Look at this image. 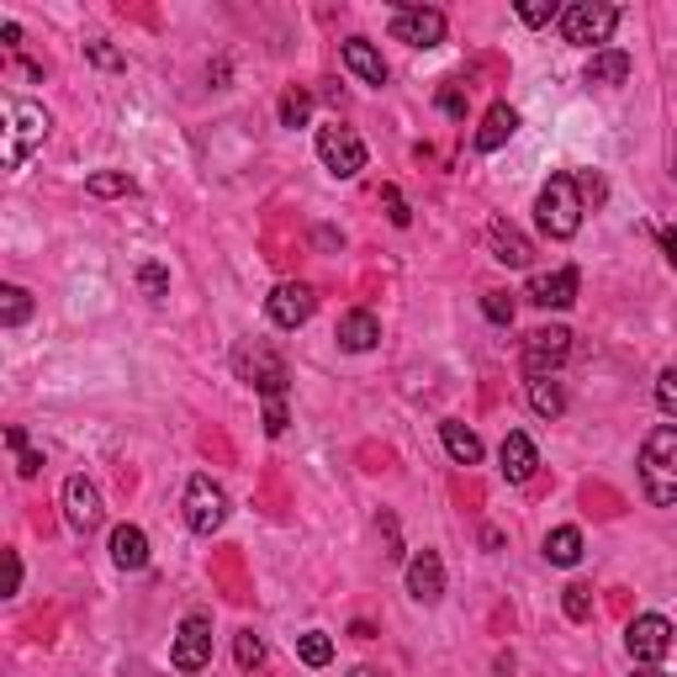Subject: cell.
I'll return each instance as SVG.
<instances>
[{
  "mask_svg": "<svg viewBox=\"0 0 677 677\" xmlns=\"http://www.w3.org/2000/svg\"><path fill=\"white\" fill-rule=\"evenodd\" d=\"M641 487L656 508L677 503V424H656L641 444Z\"/></svg>",
  "mask_w": 677,
  "mask_h": 677,
  "instance_id": "1",
  "label": "cell"
},
{
  "mask_svg": "<svg viewBox=\"0 0 677 677\" xmlns=\"http://www.w3.org/2000/svg\"><path fill=\"white\" fill-rule=\"evenodd\" d=\"M535 217L550 238H572L582 228V191H577L572 175H550L535 197Z\"/></svg>",
  "mask_w": 677,
  "mask_h": 677,
  "instance_id": "2",
  "label": "cell"
},
{
  "mask_svg": "<svg viewBox=\"0 0 677 677\" xmlns=\"http://www.w3.org/2000/svg\"><path fill=\"white\" fill-rule=\"evenodd\" d=\"M614 22H619V11L604 5V0H572L567 11H561V37L577 43V48H604L614 37Z\"/></svg>",
  "mask_w": 677,
  "mask_h": 677,
  "instance_id": "3",
  "label": "cell"
},
{
  "mask_svg": "<svg viewBox=\"0 0 677 677\" xmlns=\"http://www.w3.org/2000/svg\"><path fill=\"white\" fill-rule=\"evenodd\" d=\"M5 122H11L5 128V169H22L27 154L48 138V111L37 102H11L5 106Z\"/></svg>",
  "mask_w": 677,
  "mask_h": 677,
  "instance_id": "4",
  "label": "cell"
},
{
  "mask_svg": "<svg viewBox=\"0 0 677 677\" xmlns=\"http://www.w3.org/2000/svg\"><path fill=\"white\" fill-rule=\"evenodd\" d=\"M186 524H191V535H217L228 524V492L206 472L186 482Z\"/></svg>",
  "mask_w": 677,
  "mask_h": 677,
  "instance_id": "5",
  "label": "cell"
},
{
  "mask_svg": "<svg viewBox=\"0 0 677 677\" xmlns=\"http://www.w3.org/2000/svg\"><path fill=\"white\" fill-rule=\"evenodd\" d=\"M392 37L407 48H440L444 43V11L424 5V0H392Z\"/></svg>",
  "mask_w": 677,
  "mask_h": 677,
  "instance_id": "6",
  "label": "cell"
},
{
  "mask_svg": "<svg viewBox=\"0 0 677 677\" xmlns=\"http://www.w3.org/2000/svg\"><path fill=\"white\" fill-rule=\"evenodd\" d=\"M234 371L254 387V392H265V397H286V360L275 355L271 344H238L234 355Z\"/></svg>",
  "mask_w": 677,
  "mask_h": 677,
  "instance_id": "7",
  "label": "cell"
},
{
  "mask_svg": "<svg viewBox=\"0 0 677 677\" xmlns=\"http://www.w3.org/2000/svg\"><path fill=\"white\" fill-rule=\"evenodd\" d=\"M318 159H323V169L329 175H339V180H355L360 169H366V138L355 133V128H318Z\"/></svg>",
  "mask_w": 677,
  "mask_h": 677,
  "instance_id": "8",
  "label": "cell"
},
{
  "mask_svg": "<svg viewBox=\"0 0 677 677\" xmlns=\"http://www.w3.org/2000/svg\"><path fill=\"white\" fill-rule=\"evenodd\" d=\"M169 662L175 673H202L212 662V614H186L180 630H175V645H169Z\"/></svg>",
  "mask_w": 677,
  "mask_h": 677,
  "instance_id": "9",
  "label": "cell"
},
{
  "mask_svg": "<svg viewBox=\"0 0 677 677\" xmlns=\"http://www.w3.org/2000/svg\"><path fill=\"white\" fill-rule=\"evenodd\" d=\"M567 355H572V334H567L561 323L535 329V334L524 339V376H530V381H535V376H556L567 366Z\"/></svg>",
  "mask_w": 677,
  "mask_h": 677,
  "instance_id": "10",
  "label": "cell"
},
{
  "mask_svg": "<svg viewBox=\"0 0 677 677\" xmlns=\"http://www.w3.org/2000/svg\"><path fill=\"white\" fill-rule=\"evenodd\" d=\"M625 645H630V656H636L641 667H656V662L673 651V619H662V614H636L630 630H625Z\"/></svg>",
  "mask_w": 677,
  "mask_h": 677,
  "instance_id": "11",
  "label": "cell"
},
{
  "mask_svg": "<svg viewBox=\"0 0 677 677\" xmlns=\"http://www.w3.org/2000/svg\"><path fill=\"white\" fill-rule=\"evenodd\" d=\"M312 307H318V297H312V286H302V281H281L271 297H265V312H271L275 329H302L307 318H312Z\"/></svg>",
  "mask_w": 677,
  "mask_h": 677,
  "instance_id": "12",
  "label": "cell"
},
{
  "mask_svg": "<svg viewBox=\"0 0 677 677\" xmlns=\"http://www.w3.org/2000/svg\"><path fill=\"white\" fill-rule=\"evenodd\" d=\"M64 519H69L74 535H91V530L102 524V492H96V482L69 476L64 482Z\"/></svg>",
  "mask_w": 677,
  "mask_h": 677,
  "instance_id": "13",
  "label": "cell"
},
{
  "mask_svg": "<svg viewBox=\"0 0 677 677\" xmlns=\"http://www.w3.org/2000/svg\"><path fill=\"white\" fill-rule=\"evenodd\" d=\"M407 593H413L418 604H440V598H444V561H440V550H418V556L407 561Z\"/></svg>",
  "mask_w": 677,
  "mask_h": 677,
  "instance_id": "14",
  "label": "cell"
},
{
  "mask_svg": "<svg viewBox=\"0 0 677 677\" xmlns=\"http://www.w3.org/2000/svg\"><path fill=\"white\" fill-rule=\"evenodd\" d=\"M487 244H492V260H503L508 271H524V265L535 260V244L519 234L508 217H492V223H487Z\"/></svg>",
  "mask_w": 677,
  "mask_h": 677,
  "instance_id": "15",
  "label": "cell"
},
{
  "mask_svg": "<svg viewBox=\"0 0 677 677\" xmlns=\"http://www.w3.org/2000/svg\"><path fill=\"white\" fill-rule=\"evenodd\" d=\"M524 297L535 307H572L577 302V271L572 265H561V271H550V275H530V286H524Z\"/></svg>",
  "mask_w": 677,
  "mask_h": 677,
  "instance_id": "16",
  "label": "cell"
},
{
  "mask_svg": "<svg viewBox=\"0 0 677 677\" xmlns=\"http://www.w3.org/2000/svg\"><path fill=\"white\" fill-rule=\"evenodd\" d=\"M498 461H503V476H508V482H530V476H535V466H541V450H535V440H530L524 429H508V435H503V450H498Z\"/></svg>",
  "mask_w": 677,
  "mask_h": 677,
  "instance_id": "17",
  "label": "cell"
},
{
  "mask_svg": "<svg viewBox=\"0 0 677 677\" xmlns=\"http://www.w3.org/2000/svg\"><path fill=\"white\" fill-rule=\"evenodd\" d=\"M339 344H344L349 355H366V349H376V344H381V323H376V312H366V307H349V312L339 318Z\"/></svg>",
  "mask_w": 677,
  "mask_h": 677,
  "instance_id": "18",
  "label": "cell"
},
{
  "mask_svg": "<svg viewBox=\"0 0 677 677\" xmlns=\"http://www.w3.org/2000/svg\"><path fill=\"white\" fill-rule=\"evenodd\" d=\"M513 133H519V111H513L508 102H498V106H487V117H482V128H476L472 143L482 149V154H492V149H503Z\"/></svg>",
  "mask_w": 677,
  "mask_h": 677,
  "instance_id": "19",
  "label": "cell"
},
{
  "mask_svg": "<svg viewBox=\"0 0 677 677\" xmlns=\"http://www.w3.org/2000/svg\"><path fill=\"white\" fill-rule=\"evenodd\" d=\"M111 561H117L122 572H143V567H149V535H143L138 524H117V530H111Z\"/></svg>",
  "mask_w": 677,
  "mask_h": 677,
  "instance_id": "20",
  "label": "cell"
},
{
  "mask_svg": "<svg viewBox=\"0 0 677 677\" xmlns=\"http://www.w3.org/2000/svg\"><path fill=\"white\" fill-rule=\"evenodd\" d=\"M344 64H349V74H360L366 85H376V91L387 85V64H381V54H376L366 37H349L344 43Z\"/></svg>",
  "mask_w": 677,
  "mask_h": 677,
  "instance_id": "21",
  "label": "cell"
},
{
  "mask_svg": "<svg viewBox=\"0 0 677 677\" xmlns=\"http://www.w3.org/2000/svg\"><path fill=\"white\" fill-rule=\"evenodd\" d=\"M630 80V54L625 48H598L587 59V85H625Z\"/></svg>",
  "mask_w": 677,
  "mask_h": 677,
  "instance_id": "22",
  "label": "cell"
},
{
  "mask_svg": "<svg viewBox=\"0 0 677 677\" xmlns=\"http://www.w3.org/2000/svg\"><path fill=\"white\" fill-rule=\"evenodd\" d=\"M545 561H550V567H577V561H582V530H572V524L550 530V535H545Z\"/></svg>",
  "mask_w": 677,
  "mask_h": 677,
  "instance_id": "23",
  "label": "cell"
},
{
  "mask_svg": "<svg viewBox=\"0 0 677 677\" xmlns=\"http://www.w3.org/2000/svg\"><path fill=\"white\" fill-rule=\"evenodd\" d=\"M440 435H444V450H450V461H461V466H476V461H482V440H476L466 424L444 418V424H440Z\"/></svg>",
  "mask_w": 677,
  "mask_h": 677,
  "instance_id": "24",
  "label": "cell"
},
{
  "mask_svg": "<svg viewBox=\"0 0 677 677\" xmlns=\"http://www.w3.org/2000/svg\"><path fill=\"white\" fill-rule=\"evenodd\" d=\"M530 407H535L541 418H561V413H567V392H561V381L535 376V381H530Z\"/></svg>",
  "mask_w": 677,
  "mask_h": 677,
  "instance_id": "25",
  "label": "cell"
},
{
  "mask_svg": "<svg viewBox=\"0 0 677 677\" xmlns=\"http://www.w3.org/2000/svg\"><path fill=\"white\" fill-rule=\"evenodd\" d=\"M85 191H91V197H133V175H122V169H96V175L85 180Z\"/></svg>",
  "mask_w": 677,
  "mask_h": 677,
  "instance_id": "26",
  "label": "cell"
},
{
  "mask_svg": "<svg viewBox=\"0 0 677 677\" xmlns=\"http://www.w3.org/2000/svg\"><path fill=\"white\" fill-rule=\"evenodd\" d=\"M27 312H33V297H27L22 286H0V323H5V329L27 323Z\"/></svg>",
  "mask_w": 677,
  "mask_h": 677,
  "instance_id": "27",
  "label": "cell"
},
{
  "mask_svg": "<svg viewBox=\"0 0 677 677\" xmlns=\"http://www.w3.org/2000/svg\"><path fill=\"white\" fill-rule=\"evenodd\" d=\"M275 111H281V128H302L307 117H312V96H307L302 85H292V91L281 96V106H275Z\"/></svg>",
  "mask_w": 677,
  "mask_h": 677,
  "instance_id": "28",
  "label": "cell"
},
{
  "mask_svg": "<svg viewBox=\"0 0 677 677\" xmlns=\"http://www.w3.org/2000/svg\"><path fill=\"white\" fill-rule=\"evenodd\" d=\"M297 656H302L307 667H329L334 662V641L323 630H307V636H297Z\"/></svg>",
  "mask_w": 677,
  "mask_h": 677,
  "instance_id": "29",
  "label": "cell"
},
{
  "mask_svg": "<svg viewBox=\"0 0 677 677\" xmlns=\"http://www.w3.org/2000/svg\"><path fill=\"white\" fill-rule=\"evenodd\" d=\"M234 656H238V667H244V673H254V667L265 662V641H260L254 630H238V636H234Z\"/></svg>",
  "mask_w": 677,
  "mask_h": 677,
  "instance_id": "30",
  "label": "cell"
},
{
  "mask_svg": "<svg viewBox=\"0 0 677 677\" xmlns=\"http://www.w3.org/2000/svg\"><path fill=\"white\" fill-rule=\"evenodd\" d=\"M561 609H567V619H577V625L593 619V587H587V582H572V587L561 593Z\"/></svg>",
  "mask_w": 677,
  "mask_h": 677,
  "instance_id": "31",
  "label": "cell"
},
{
  "mask_svg": "<svg viewBox=\"0 0 677 677\" xmlns=\"http://www.w3.org/2000/svg\"><path fill=\"white\" fill-rule=\"evenodd\" d=\"M138 286H143V292H149V297L159 302V297H165V292H169V271H165V265H159V260H149V265L138 271Z\"/></svg>",
  "mask_w": 677,
  "mask_h": 677,
  "instance_id": "32",
  "label": "cell"
},
{
  "mask_svg": "<svg viewBox=\"0 0 677 677\" xmlns=\"http://www.w3.org/2000/svg\"><path fill=\"white\" fill-rule=\"evenodd\" d=\"M482 312H487V323L503 329V323H513V297H508V292H487V297H482Z\"/></svg>",
  "mask_w": 677,
  "mask_h": 677,
  "instance_id": "33",
  "label": "cell"
},
{
  "mask_svg": "<svg viewBox=\"0 0 677 677\" xmlns=\"http://www.w3.org/2000/svg\"><path fill=\"white\" fill-rule=\"evenodd\" d=\"M85 59H91L96 69H122V54H117L106 37H91V43H85Z\"/></svg>",
  "mask_w": 677,
  "mask_h": 677,
  "instance_id": "34",
  "label": "cell"
},
{
  "mask_svg": "<svg viewBox=\"0 0 677 677\" xmlns=\"http://www.w3.org/2000/svg\"><path fill=\"white\" fill-rule=\"evenodd\" d=\"M656 403H662V413H667V418H677V371H662V376H656Z\"/></svg>",
  "mask_w": 677,
  "mask_h": 677,
  "instance_id": "35",
  "label": "cell"
},
{
  "mask_svg": "<svg viewBox=\"0 0 677 677\" xmlns=\"http://www.w3.org/2000/svg\"><path fill=\"white\" fill-rule=\"evenodd\" d=\"M556 16V0H524L519 5V22H530V27H545Z\"/></svg>",
  "mask_w": 677,
  "mask_h": 677,
  "instance_id": "36",
  "label": "cell"
},
{
  "mask_svg": "<svg viewBox=\"0 0 677 677\" xmlns=\"http://www.w3.org/2000/svg\"><path fill=\"white\" fill-rule=\"evenodd\" d=\"M286 397H265V435H286Z\"/></svg>",
  "mask_w": 677,
  "mask_h": 677,
  "instance_id": "37",
  "label": "cell"
},
{
  "mask_svg": "<svg viewBox=\"0 0 677 677\" xmlns=\"http://www.w3.org/2000/svg\"><path fill=\"white\" fill-rule=\"evenodd\" d=\"M381 197H387V212H392V223H397V228H407V223H413V212H407V202L397 197V186H387Z\"/></svg>",
  "mask_w": 677,
  "mask_h": 677,
  "instance_id": "38",
  "label": "cell"
},
{
  "mask_svg": "<svg viewBox=\"0 0 677 677\" xmlns=\"http://www.w3.org/2000/svg\"><path fill=\"white\" fill-rule=\"evenodd\" d=\"M440 106L450 111V117H466V96H461L455 85H444V91H440Z\"/></svg>",
  "mask_w": 677,
  "mask_h": 677,
  "instance_id": "39",
  "label": "cell"
},
{
  "mask_svg": "<svg viewBox=\"0 0 677 677\" xmlns=\"http://www.w3.org/2000/svg\"><path fill=\"white\" fill-rule=\"evenodd\" d=\"M662 254H667V265L677 271V223H667V228H662Z\"/></svg>",
  "mask_w": 677,
  "mask_h": 677,
  "instance_id": "40",
  "label": "cell"
},
{
  "mask_svg": "<svg viewBox=\"0 0 677 677\" xmlns=\"http://www.w3.org/2000/svg\"><path fill=\"white\" fill-rule=\"evenodd\" d=\"M16 472L37 476V472H43V455H37V450H22V455H16Z\"/></svg>",
  "mask_w": 677,
  "mask_h": 677,
  "instance_id": "41",
  "label": "cell"
},
{
  "mask_svg": "<svg viewBox=\"0 0 677 677\" xmlns=\"http://www.w3.org/2000/svg\"><path fill=\"white\" fill-rule=\"evenodd\" d=\"M5 444L22 455V450H27V429H16V424H11V429H5Z\"/></svg>",
  "mask_w": 677,
  "mask_h": 677,
  "instance_id": "42",
  "label": "cell"
},
{
  "mask_svg": "<svg viewBox=\"0 0 677 677\" xmlns=\"http://www.w3.org/2000/svg\"><path fill=\"white\" fill-rule=\"evenodd\" d=\"M5 561H11V593H22V556H16V550H11V556H5Z\"/></svg>",
  "mask_w": 677,
  "mask_h": 677,
  "instance_id": "43",
  "label": "cell"
},
{
  "mask_svg": "<svg viewBox=\"0 0 677 677\" xmlns=\"http://www.w3.org/2000/svg\"><path fill=\"white\" fill-rule=\"evenodd\" d=\"M0 43H11V48H16V43H22V27H16V22H5V27H0Z\"/></svg>",
  "mask_w": 677,
  "mask_h": 677,
  "instance_id": "44",
  "label": "cell"
},
{
  "mask_svg": "<svg viewBox=\"0 0 677 677\" xmlns=\"http://www.w3.org/2000/svg\"><path fill=\"white\" fill-rule=\"evenodd\" d=\"M498 677H513V656H498Z\"/></svg>",
  "mask_w": 677,
  "mask_h": 677,
  "instance_id": "45",
  "label": "cell"
},
{
  "mask_svg": "<svg viewBox=\"0 0 677 677\" xmlns=\"http://www.w3.org/2000/svg\"><path fill=\"white\" fill-rule=\"evenodd\" d=\"M349 677H387V673H376V667H349Z\"/></svg>",
  "mask_w": 677,
  "mask_h": 677,
  "instance_id": "46",
  "label": "cell"
},
{
  "mask_svg": "<svg viewBox=\"0 0 677 677\" xmlns=\"http://www.w3.org/2000/svg\"><path fill=\"white\" fill-rule=\"evenodd\" d=\"M636 677H667V673H656V667H636Z\"/></svg>",
  "mask_w": 677,
  "mask_h": 677,
  "instance_id": "47",
  "label": "cell"
}]
</instances>
